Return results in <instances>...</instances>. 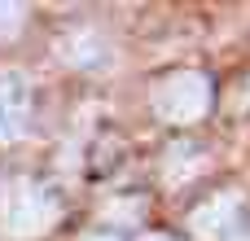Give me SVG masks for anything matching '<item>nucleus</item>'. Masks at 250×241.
Instances as JSON below:
<instances>
[{
  "mask_svg": "<svg viewBox=\"0 0 250 241\" xmlns=\"http://www.w3.org/2000/svg\"><path fill=\"white\" fill-rule=\"evenodd\" d=\"M22 18H26L22 4H0V35H4V40L18 35V31H22Z\"/></svg>",
  "mask_w": 250,
  "mask_h": 241,
  "instance_id": "obj_5",
  "label": "nucleus"
},
{
  "mask_svg": "<svg viewBox=\"0 0 250 241\" xmlns=\"http://www.w3.org/2000/svg\"><path fill=\"white\" fill-rule=\"evenodd\" d=\"M136 241H176V237H167V233H141Z\"/></svg>",
  "mask_w": 250,
  "mask_h": 241,
  "instance_id": "obj_6",
  "label": "nucleus"
},
{
  "mask_svg": "<svg viewBox=\"0 0 250 241\" xmlns=\"http://www.w3.org/2000/svg\"><path fill=\"white\" fill-rule=\"evenodd\" d=\"M237 211H242V193H220V198L202 202V206L189 215V228L202 241H215V237H224V233H233Z\"/></svg>",
  "mask_w": 250,
  "mask_h": 241,
  "instance_id": "obj_4",
  "label": "nucleus"
},
{
  "mask_svg": "<svg viewBox=\"0 0 250 241\" xmlns=\"http://www.w3.org/2000/svg\"><path fill=\"white\" fill-rule=\"evenodd\" d=\"M154 110L167 123H198L211 110V79L198 70H176L171 79L158 83L154 92Z\"/></svg>",
  "mask_w": 250,
  "mask_h": 241,
  "instance_id": "obj_2",
  "label": "nucleus"
},
{
  "mask_svg": "<svg viewBox=\"0 0 250 241\" xmlns=\"http://www.w3.org/2000/svg\"><path fill=\"white\" fill-rule=\"evenodd\" d=\"M26 123H31V88H26V79L9 75V79H0V145L22 141Z\"/></svg>",
  "mask_w": 250,
  "mask_h": 241,
  "instance_id": "obj_3",
  "label": "nucleus"
},
{
  "mask_svg": "<svg viewBox=\"0 0 250 241\" xmlns=\"http://www.w3.org/2000/svg\"><path fill=\"white\" fill-rule=\"evenodd\" d=\"M57 220H62V202L44 184H18L13 198H9V206H4V233L13 241L44 237Z\"/></svg>",
  "mask_w": 250,
  "mask_h": 241,
  "instance_id": "obj_1",
  "label": "nucleus"
}]
</instances>
